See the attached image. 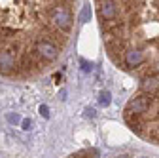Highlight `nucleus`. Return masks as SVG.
Returning a JSON list of instances; mask_svg holds the SVG:
<instances>
[{
    "instance_id": "nucleus-1",
    "label": "nucleus",
    "mask_w": 159,
    "mask_h": 158,
    "mask_svg": "<svg viewBox=\"0 0 159 158\" xmlns=\"http://www.w3.org/2000/svg\"><path fill=\"white\" fill-rule=\"evenodd\" d=\"M97 10L110 59L138 82L125 122L159 143V0H97Z\"/></svg>"
},
{
    "instance_id": "nucleus-2",
    "label": "nucleus",
    "mask_w": 159,
    "mask_h": 158,
    "mask_svg": "<svg viewBox=\"0 0 159 158\" xmlns=\"http://www.w3.org/2000/svg\"><path fill=\"white\" fill-rule=\"evenodd\" d=\"M108 103H110V93H108V91L101 93V105H104V107H106Z\"/></svg>"
},
{
    "instance_id": "nucleus-3",
    "label": "nucleus",
    "mask_w": 159,
    "mask_h": 158,
    "mask_svg": "<svg viewBox=\"0 0 159 158\" xmlns=\"http://www.w3.org/2000/svg\"><path fill=\"white\" fill-rule=\"evenodd\" d=\"M91 15V10H89V6H85L84 8V12H82V17H80V19H82V21H87V17Z\"/></svg>"
},
{
    "instance_id": "nucleus-4",
    "label": "nucleus",
    "mask_w": 159,
    "mask_h": 158,
    "mask_svg": "<svg viewBox=\"0 0 159 158\" xmlns=\"http://www.w3.org/2000/svg\"><path fill=\"white\" fill-rule=\"evenodd\" d=\"M40 114H42L44 118H49V109L46 105H42V107H40Z\"/></svg>"
},
{
    "instance_id": "nucleus-5",
    "label": "nucleus",
    "mask_w": 159,
    "mask_h": 158,
    "mask_svg": "<svg viewBox=\"0 0 159 158\" xmlns=\"http://www.w3.org/2000/svg\"><path fill=\"white\" fill-rule=\"evenodd\" d=\"M8 120H10V122H11V124H17V122H19V120H21V118H19V116H17V114H8Z\"/></svg>"
},
{
    "instance_id": "nucleus-6",
    "label": "nucleus",
    "mask_w": 159,
    "mask_h": 158,
    "mask_svg": "<svg viewBox=\"0 0 159 158\" xmlns=\"http://www.w3.org/2000/svg\"><path fill=\"white\" fill-rule=\"evenodd\" d=\"M21 124H23V130H30V126H32V122H30V120H23Z\"/></svg>"
},
{
    "instance_id": "nucleus-7",
    "label": "nucleus",
    "mask_w": 159,
    "mask_h": 158,
    "mask_svg": "<svg viewBox=\"0 0 159 158\" xmlns=\"http://www.w3.org/2000/svg\"><path fill=\"white\" fill-rule=\"evenodd\" d=\"M85 114H87V116H95V111H93V109H87Z\"/></svg>"
},
{
    "instance_id": "nucleus-8",
    "label": "nucleus",
    "mask_w": 159,
    "mask_h": 158,
    "mask_svg": "<svg viewBox=\"0 0 159 158\" xmlns=\"http://www.w3.org/2000/svg\"><path fill=\"white\" fill-rule=\"evenodd\" d=\"M70 158H80V154H78V156H70Z\"/></svg>"
}]
</instances>
